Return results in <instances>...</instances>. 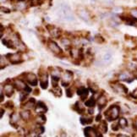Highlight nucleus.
I'll return each mask as SVG.
<instances>
[{
	"label": "nucleus",
	"mask_w": 137,
	"mask_h": 137,
	"mask_svg": "<svg viewBox=\"0 0 137 137\" xmlns=\"http://www.w3.org/2000/svg\"><path fill=\"white\" fill-rule=\"evenodd\" d=\"M60 16L64 20H68V21H71V20H75L70 7L65 4H63L60 6Z\"/></svg>",
	"instance_id": "nucleus-1"
},
{
	"label": "nucleus",
	"mask_w": 137,
	"mask_h": 137,
	"mask_svg": "<svg viewBox=\"0 0 137 137\" xmlns=\"http://www.w3.org/2000/svg\"><path fill=\"white\" fill-rule=\"evenodd\" d=\"M120 113V108L118 106L112 105L109 108L108 110L105 112V117L108 121H112V120H115L118 118Z\"/></svg>",
	"instance_id": "nucleus-2"
},
{
	"label": "nucleus",
	"mask_w": 137,
	"mask_h": 137,
	"mask_svg": "<svg viewBox=\"0 0 137 137\" xmlns=\"http://www.w3.org/2000/svg\"><path fill=\"white\" fill-rule=\"evenodd\" d=\"M6 57L10 59V61L11 64H20L22 62L21 59V56H20V53H9V54L6 55Z\"/></svg>",
	"instance_id": "nucleus-3"
},
{
	"label": "nucleus",
	"mask_w": 137,
	"mask_h": 137,
	"mask_svg": "<svg viewBox=\"0 0 137 137\" xmlns=\"http://www.w3.org/2000/svg\"><path fill=\"white\" fill-rule=\"evenodd\" d=\"M72 77H73V73L69 70H66L65 73H64V76H63V80H62V85L64 87L69 86V82L72 80Z\"/></svg>",
	"instance_id": "nucleus-4"
},
{
	"label": "nucleus",
	"mask_w": 137,
	"mask_h": 137,
	"mask_svg": "<svg viewBox=\"0 0 137 137\" xmlns=\"http://www.w3.org/2000/svg\"><path fill=\"white\" fill-rule=\"evenodd\" d=\"M25 80L31 85H32V86H36V85H37V78H36L35 74L33 73L25 74Z\"/></svg>",
	"instance_id": "nucleus-5"
},
{
	"label": "nucleus",
	"mask_w": 137,
	"mask_h": 137,
	"mask_svg": "<svg viewBox=\"0 0 137 137\" xmlns=\"http://www.w3.org/2000/svg\"><path fill=\"white\" fill-rule=\"evenodd\" d=\"M48 48H50V50L52 51L53 53H56V54H59V53H62V50L61 48L59 47V45L53 41H49L48 42Z\"/></svg>",
	"instance_id": "nucleus-6"
},
{
	"label": "nucleus",
	"mask_w": 137,
	"mask_h": 137,
	"mask_svg": "<svg viewBox=\"0 0 137 137\" xmlns=\"http://www.w3.org/2000/svg\"><path fill=\"white\" fill-rule=\"evenodd\" d=\"M85 132V135L87 137H92V136H98V132L96 130L95 128L92 127H85V129H84Z\"/></svg>",
	"instance_id": "nucleus-7"
},
{
	"label": "nucleus",
	"mask_w": 137,
	"mask_h": 137,
	"mask_svg": "<svg viewBox=\"0 0 137 137\" xmlns=\"http://www.w3.org/2000/svg\"><path fill=\"white\" fill-rule=\"evenodd\" d=\"M77 94L81 97V100L84 101V100H85V98L88 97L89 90H88V89H86V88H85V87H80L77 90Z\"/></svg>",
	"instance_id": "nucleus-8"
},
{
	"label": "nucleus",
	"mask_w": 137,
	"mask_h": 137,
	"mask_svg": "<svg viewBox=\"0 0 137 137\" xmlns=\"http://www.w3.org/2000/svg\"><path fill=\"white\" fill-rule=\"evenodd\" d=\"M40 85L42 89H47L48 86V79L47 74H43L40 76Z\"/></svg>",
	"instance_id": "nucleus-9"
},
{
	"label": "nucleus",
	"mask_w": 137,
	"mask_h": 137,
	"mask_svg": "<svg viewBox=\"0 0 137 137\" xmlns=\"http://www.w3.org/2000/svg\"><path fill=\"white\" fill-rule=\"evenodd\" d=\"M36 111L39 113H44L48 111V108L42 102H38L36 106Z\"/></svg>",
	"instance_id": "nucleus-10"
},
{
	"label": "nucleus",
	"mask_w": 137,
	"mask_h": 137,
	"mask_svg": "<svg viewBox=\"0 0 137 137\" xmlns=\"http://www.w3.org/2000/svg\"><path fill=\"white\" fill-rule=\"evenodd\" d=\"M107 102H108V100H107V97L104 96L103 94H102L101 96H99L98 100H97V103H98V107H99L100 110H101V109H103L104 107L106 106Z\"/></svg>",
	"instance_id": "nucleus-11"
},
{
	"label": "nucleus",
	"mask_w": 137,
	"mask_h": 137,
	"mask_svg": "<svg viewBox=\"0 0 137 137\" xmlns=\"http://www.w3.org/2000/svg\"><path fill=\"white\" fill-rule=\"evenodd\" d=\"M14 85H15V87L17 90H24L25 86H26V84H25V83L23 80H19V79H18V80H15V84H14Z\"/></svg>",
	"instance_id": "nucleus-12"
},
{
	"label": "nucleus",
	"mask_w": 137,
	"mask_h": 137,
	"mask_svg": "<svg viewBox=\"0 0 137 137\" xmlns=\"http://www.w3.org/2000/svg\"><path fill=\"white\" fill-rule=\"evenodd\" d=\"M114 90L118 92V93H122V94L123 93H124V94H127L128 93V89L122 84H117V85H116L115 87H114Z\"/></svg>",
	"instance_id": "nucleus-13"
},
{
	"label": "nucleus",
	"mask_w": 137,
	"mask_h": 137,
	"mask_svg": "<svg viewBox=\"0 0 137 137\" xmlns=\"http://www.w3.org/2000/svg\"><path fill=\"white\" fill-rule=\"evenodd\" d=\"M4 92L7 95V97H10L14 93V86L11 84H6L4 85Z\"/></svg>",
	"instance_id": "nucleus-14"
},
{
	"label": "nucleus",
	"mask_w": 137,
	"mask_h": 137,
	"mask_svg": "<svg viewBox=\"0 0 137 137\" xmlns=\"http://www.w3.org/2000/svg\"><path fill=\"white\" fill-rule=\"evenodd\" d=\"M35 104H36V101H35L34 98H30L28 103H26L25 104L24 108L25 109H31V108H33Z\"/></svg>",
	"instance_id": "nucleus-15"
},
{
	"label": "nucleus",
	"mask_w": 137,
	"mask_h": 137,
	"mask_svg": "<svg viewBox=\"0 0 137 137\" xmlns=\"http://www.w3.org/2000/svg\"><path fill=\"white\" fill-rule=\"evenodd\" d=\"M20 115L22 119H24V120H28V119H30V118H31V113H30L28 110L21 111Z\"/></svg>",
	"instance_id": "nucleus-16"
},
{
	"label": "nucleus",
	"mask_w": 137,
	"mask_h": 137,
	"mask_svg": "<svg viewBox=\"0 0 137 137\" xmlns=\"http://www.w3.org/2000/svg\"><path fill=\"white\" fill-rule=\"evenodd\" d=\"M19 121V115L15 113H13L10 115V124L13 125H15L16 123Z\"/></svg>",
	"instance_id": "nucleus-17"
},
{
	"label": "nucleus",
	"mask_w": 137,
	"mask_h": 137,
	"mask_svg": "<svg viewBox=\"0 0 137 137\" xmlns=\"http://www.w3.org/2000/svg\"><path fill=\"white\" fill-rule=\"evenodd\" d=\"M85 105L88 107V108H93V107L96 105V100L93 97H92L90 99H88L86 102L85 103Z\"/></svg>",
	"instance_id": "nucleus-18"
},
{
	"label": "nucleus",
	"mask_w": 137,
	"mask_h": 137,
	"mask_svg": "<svg viewBox=\"0 0 137 137\" xmlns=\"http://www.w3.org/2000/svg\"><path fill=\"white\" fill-rule=\"evenodd\" d=\"M78 15L81 19H82L83 20H85V21H88V20H89V15H88V14L85 12V10L79 11Z\"/></svg>",
	"instance_id": "nucleus-19"
},
{
	"label": "nucleus",
	"mask_w": 137,
	"mask_h": 137,
	"mask_svg": "<svg viewBox=\"0 0 137 137\" xmlns=\"http://www.w3.org/2000/svg\"><path fill=\"white\" fill-rule=\"evenodd\" d=\"M112 59H113L112 53L110 52H108V53H106L103 56V62L105 63V64H109V63L112 61Z\"/></svg>",
	"instance_id": "nucleus-20"
},
{
	"label": "nucleus",
	"mask_w": 137,
	"mask_h": 137,
	"mask_svg": "<svg viewBox=\"0 0 137 137\" xmlns=\"http://www.w3.org/2000/svg\"><path fill=\"white\" fill-rule=\"evenodd\" d=\"M46 122V116L43 113H41L40 115H38L36 117V123L37 124H43Z\"/></svg>",
	"instance_id": "nucleus-21"
},
{
	"label": "nucleus",
	"mask_w": 137,
	"mask_h": 137,
	"mask_svg": "<svg viewBox=\"0 0 137 137\" xmlns=\"http://www.w3.org/2000/svg\"><path fill=\"white\" fill-rule=\"evenodd\" d=\"M2 41H3V43L5 46H7L9 48H12V49H15V44H14V42L11 40H7V39H4V40H3Z\"/></svg>",
	"instance_id": "nucleus-22"
},
{
	"label": "nucleus",
	"mask_w": 137,
	"mask_h": 137,
	"mask_svg": "<svg viewBox=\"0 0 137 137\" xmlns=\"http://www.w3.org/2000/svg\"><path fill=\"white\" fill-rule=\"evenodd\" d=\"M118 125H119L120 128H122V129H124V128L127 127V125H128L127 120L125 119L124 118H119V119H118Z\"/></svg>",
	"instance_id": "nucleus-23"
},
{
	"label": "nucleus",
	"mask_w": 137,
	"mask_h": 137,
	"mask_svg": "<svg viewBox=\"0 0 137 137\" xmlns=\"http://www.w3.org/2000/svg\"><path fill=\"white\" fill-rule=\"evenodd\" d=\"M100 129L102 130L103 133H106L108 131V125H107V123L105 120H102L101 124H100Z\"/></svg>",
	"instance_id": "nucleus-24"
},
{
	"label": "nucleus",
	"mask_w": 137,
	"mask_h": 137,
	"mask_svg": "<svg viewBox=\"0 0 137 137\" xmlns=\"http://www.w3.org/2000/svg\"><path fill=\"white\" fill-rule=\"evenodd\" d=\"M92 121H93V118H80V123L82 124H92Z\"/></svg>",
	"instance_id": "nucleus-25"
},
{
	"label": "nucleus",
	"mask_w": 137,
	"mask_h": 137,
	"mask_svg": "<svg viewBox=\"0 0 137 137\" xmlns=\"http://www.w3.org/2000/svg\"><path fill=\"white\" fill-rule=\"evenodd\" d=\"M74 109L76 110V112H77L78 113H83L85 112V109L83 108H81V107L80 106V103H78V102L75 104Z\"/></svg>",
	"instance_id": "nucleus-26"
},
{
	"label": "nucleus",
	"mask_w": 137,
	"mask_h": 137,
	"mask_svg": "<svg viewBox=\"0 0 137 137\" xmlns=\"http://www.w3.org/2000/svg\"><path fill=\"white\" fill-rule=\"evenodd\" d=\"M118 78H119L120 80L128 81V82H129V79H130V78H129V74H128V73H122V74H120L119 77H118Z\"/></svg>",
	"instance_id": "nucleus-27"
},
{
	"label": "nucleus",
	"mask_w": 137,
	"mask_h": 137,
	"mask_svg": "<svg viewBox=\"0 0 137 137\" xmlns=\"http://www.w3.org/2000/svg\"><path fill=\"white\" fill-rule=\"evenodd\" d=\"M89 88H90V90L92 92V93H97L99 90L98 86H97L96 84H94V83H90V84H89Z\"/></svg>",
	"instance_id": "nucleus-28"
},
{
	"label": "nucleus",
	"mask_w": 137,
	"mask_h": 137,
	"mask_svg": "<svg viewBox=\"0 0 137 137\" xmlns=\"http://www.w3.org/2000/svg\"><path fill=\"white\" fill-rule=\"evenodd\" d=\"M52 92H53V93L54 94L56 97H60V96L62 95L61 90H60V88H59V86L53 87V90H52Z\"/></svg>",
	"instance_id": "nucleus-29"
},
{
	"label": "nucleus",
	"mask_w": 137,
	"mask_h": 137,
	"mask_svg": "<svg viewBox=\"0 0 137 137\" xmlns=\"http://www.w3.org/2000/svg\"><path fill=\"white\" fill-rule=\"evenodd\" d=\"M44 130H45V129H44L43 126H41V124H37V126H36V129H35V132H36V134H42Z\"/></svg>",
	"instance_id": "nucleus-30"
},
{
	"label": "nucleus",
	"mask_w": 137,
	"mask_h": 137,
	"mask_svg": "<svg viewBox=\"0 0 137 137\" xmlns=\"http://www.w3.org/2000/svg\"><path fill=\"white\" fill-rule=\"evenodd\" d=\"M61 42L64 46H69L70 45V41L69 40V39L67 38H63L61 40Z\"/></svg>",
	"instance_id": "nucleus-31"
},
{
	"label": "nucleus",
	"mask_w": 137,
	"mask_h": 137,
	"mask_svg": "<svg viewBox=\"0 0 137 137\" xmlns=\"http://www.w3.org/2000/svg\"><path fill=\"white\" fill-rule=\"evenodd\" d=\"M66 95L68 97H73V93L71 92V90L70 89H67L66 90Z\"/></svg>",
	"instance_id": "nucleus-32"
},
{
	"label": "nucleus",
	"mask_w": 137,
	"mask_h": 137,
	"mask_svg": "<svg viewBox=\"0 0 137 137\" xmlns=\"http://www.w3.org/2000/svg\"><path fill=\"white\" fill-rule=\"evenodd\" d=\"M118 129H119V125H118V124H113L112 125V129H113V130L117 131Z\"/></svg>",
	"instance_id": "nucleus-33"
},
{
	"label": "nucleus",
	"mask_w": 137,
	"mask_h": 137,
	"mask_svg": "<svg viewBox=\"0 0 137 137\" xmlns=\"http://www.w3.org/2000/svg\"><path fill=\"white\" fill-rule=\"evenodd\" d=\"M131 96L133 97L134 98H137V88H136V89H134V92H132Z\"/></svg>",
	"instance_id": "nucleus-34"
},
{
	"label": "nucleus",
	"mask_w": 137,
	"mask_h": 137,
	"mask_svg": "<svg viewBox=\"0 0 137 137\" xmlns=\"http://www.w3.org/2000/svg\"><path fill=\"white\" fill-rule=\"evenodd\" d=\"M96 120H97V122H99V121H101V120H102V115L100 114V113H99L98 115L97 116V118H96Z\"/></svg>",
	"instance_id": "nucleus-35"
},
{
	"label": "nucleus",
	"mask_w": 137,
	"mask_h": 137,
	"mask_svg": "<svg viewBox=\"0 0 137 137\" xmlns=\"http://www.w3.org/2000/svg\"><path fill=\"white\" fill-rule=\"evenodd\" d=\"M89 113H90V114H93V113H94L93 108H92H92H90V109H89Z\"/></svg>",
	"instance_id": "nucleus-36"
},
{
	"label": "nucleus",
	"mask_w": 137,
	"mask_h": 137,
	"mask_svg": "<svg viewBox=\"0 0 137 137\" xmlns=\"http://www.w3.org/2000/svg\"><path fill=\"white\" fill-rule=\"evenodd\" d=\"M114 10H115V12H117V13L121 12V9H120V8H116Z\"/></svg>",
	"instance_id": "nucleus-37"
},
{
	"label": "nucleus",
	"mask_w": 137,
	"mask_h": 137,
	"mask_svg": "<svg viewBox=\"0 0 137 137\" xmlns=\"http://www.w3.org/2000/svg\"><path fill=\"white\" fill-rule=\"evenodd\" d=\"M4 101V93H3V90H1V102Z\"/></svg>",
	"instance_id": "nucleus-38"
},
{
	"label": "nucleus",
	"mask_w": 137,
	"mask_h": 137,
	"mask_svg": "<svg viewBox=\"0 0 137 137\" xmlns=\"http://www.w3.org/2000/svg\"><path fill=\"white\" fill-rule=\"evenodd\" d=\"M132 14H133L134 16H136V17H137V10H133V11H132Z\"/></svg>",
	"instance_id": "nucleus-39"
},
{
	"label": "nucleus",
	"mask_w": 137,
	"mask_h": 137,
	"mask_svg": "<svg viewBox=\"0 0 137 137\" xmlns=\"http://www.w3.org/2000/svg\"><path fill=\"white\" fill-rule=\"evenodd\" d=\"M4 109L2 108L1 109V118H3V115H4Z\"/></svg>",
	"instance_id": "nucleus-40"
},
{
	"label": "nucleus",
	"mask_w": 137,
	"mask_h": 137,
	"mask_svg": "<svg viewBox=\"0 0 137 137\" xmlns=\"http://www.w3.org/2000/svg\"><path fill=\"white\" fill-rule=\"evenodd\" d=\"M6 1H7V0H1L2 3H4V2H6Z\"/></svg>",
	"instance_id": "nucleus-41"
},
{
	"label": "nucleus",
	"mask_w": 137,
	"mask_h": 137,
	"mask_svg": "<svg viewBox=\"0 0 137 137\" xmlns=\"http://www.w3.org/2000/svg\"><path fill=\"white\" fill-rule=\"evenodd\" d=\"M20 1H23V0H20Z\"/></svg>",
	"instance_id": "nucleus-42"
},
{
	"label": "nucleus",
	"mask_w": 137,
	"mask_h": 137,
	"mask_svg": "<svg viewBox=\"0 0 137 137\" xmlns=\"http://www.w3.org/2000/svg\"><path fill=\"white\" fill-rule=\"evenodd\" d=\"M93 1H94V0H93Z\"/></svg>",
	"instance_id": "nucleus-43"
}]
</instances>
